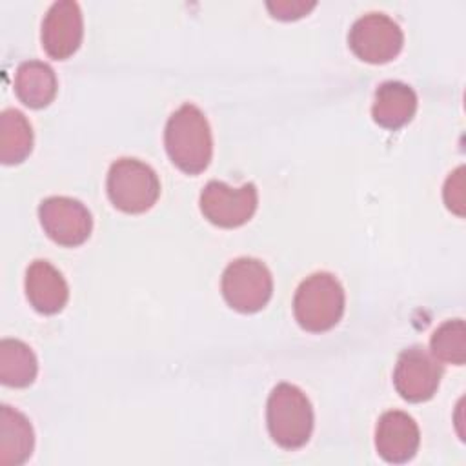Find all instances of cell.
Returning <instances> with one entry per match:
<instances>
[{
  "label": "cell",
  "instance_id": "18",
  "mask_svg": "<svg viewBox=\"0 0 466 466\" xmlns=\"http://www.w3.org/2000/svg\"><path fill=\"white\" fill-rule=\"evenodd\" d=\"M430 353L446 364L462 366L466 362V326L462 319L442 322L430 339Z\"/></svg>",
  "mask_w": 466,
  "mask_h": 466
},
{
  "label": "cell",
  "instance_id": "1",
  "mask_svg": "<svg viewBox=\"0 0 466 466\" xmlns=\"http://www.w3.org/2000/svg\"><path fill=\"white\" fill-rule=\"evenodd\" d=\"M164 146L180 171L202 173L213 157V137L206 115L195 104H182L166 122Z\"/></svg>",
  "mask_w": 466,
  "mask_h": 466
},
{
  "label": "cell",
  "instance_id": "14",
  "mask_svg": "<svg viewBox=\"0 0 466 466\" xmlns=\"http://www.w3.org/2000/svg\"><path fill=\"white\" fill-rule=\"evenodd\" d=\"M35 448V433L29 419L18 410L4 404L0 408V464L20 466Z\"/></svg>",
  "mask_w": 466,
  "mask_h": 466
},
{
  "label": "cell",
  "instance_id": "9",
  "mask_svg": "<svg viewBox=\"0 0 466 466\" xmlns=\"http://www.w3.org/2000/svg\"><path fill=\"white\" fill-rule=\"evenodd\" d=\"M441 377V362L419 344L402 350L393 370L395 390L408 402L430 400L437 393Z\"/></svg>",
  "mask_w": 466,
  "mask_h": 466
},
{
  "label": "cell",
  "instance_id": "3",
  "mask_svg": "<svg viewBox=\"0 0 466 466\" xmlns=\"http://www.w3.org/2000/svg\"><path fill=\"white\" fill-rule=\"evenodd\" d=\"M266 422L271 439L280 448H302L313 431L311 402L299 386L280 382L268 397Z\"/></svg>",
  "mask_w": 466,
  "mask_h": 466
},
{
  "label": "cell",
  "instance_id": "20",
  "mask_svg": "<svg viewBox=\"0 0 466 466\" xmlns=\"http://www.w3.org/2000/svg\"><path fill=\"white\" fill-rule=\"evenodd\" d=\"M315 5H317L315 2H306V0H273L266 4L271 16L279 20H297L308 15Z\"/></svg>",
  "mask_w": 466,
  "mask_h": 466
},
{
  "label": "cell",
  "instance_id": "7",
  "mask_svg": "<svg viewBox=\"0 0 466 466\" xmlns=\"http://www.w3.org/2000/svg\"><path fill=\"white\" fill-rule=\"evenodd\" d=\"M257 204L258 193L251 182L233 187L220 180H209L198 200L204 218L218 228H238L246 224L257 211Z\"/></svg>",
  "mask_w": 466,
  "mask_h": 466
},
{
  "label": "cell",
  "instance_id": "10",
  "mask_svg": "<svg viewBox=\"0 0 466 466\" xmlns=\"http://www.w3.org/2000/svg\"><path fill=\"white\" fill-rule=\"evenodd\" d=\"M84 20L80 5L75 0H58L51 4L42 20V47L55 60L69 58L82 44Z\"/></svg>",
  "mask_w": 466,
  "mask_h": 466
},
{
  "label": "cell",
  "instance_id": "6",
  "mask_svg": "<svg viewBox=\"0 0 466 466\" xmlns=\"http://www.w3.org/2000/svg\"><path fill=\"white\" fill-rule=\"evenodd\" d=\"M348 44L357 58L368 64H386L400 53L404 35L400 25L388 15L368 13L353 22Z\"/></svg>",
  "mask_w": 466,
  "mask_h": 466
},
{
  "label": "cell",
  "instance_id": "17",
  "mask_svg": "<svg viewBox=\"0 0 466 466\" xmlns=\"http://www.w3.org/2000/svg\"><path fill=\"white\" fill-rule=\"evenodd\" d=\"M33 149V129L25 115L18 109H4L0 115V160L2 164H20Z\"/></svg>",
  "mask_w": 466,
  "mask_h": 466
},
{
  "label": "cell",
  "instance_id": "16",
  "mask_svg": "<svg viewBox=\"0 0 466 466\" xmlns=\"http://www.w3.org/2000/svg\"><path fill=\"white\" fill-rule=\"evenodd\" d=\"M38 371V360L33 350L18 339H2L0 342V380L11 388L33 384Z\"/></svg>",
  "mask_w": 466,
  "mask_h": 466
},
{
  "label": "cell",
  "instance_id": "19",
  "mask_svg": "<svg viewBox=\"0 0 466 466\" xmlns=\"http://www.w3.org/2000/svg\"><path fill=\"white\" fill-rule=\"evenodd\" d=\"M464 166H459L457 169H453L446 182H444V189H442V198L446 208L455 213L457 217H464V206H466V197H464Z\"/></svg>",
  "mask_w": 466,
  "mask_h": 466
},
{
  "label": "cell",
  "instance_id": "2",
  "mask_svg": "<svg viewBox=\"0 0 466 466\" xmlns=\"http://www.w3.org/2000/svg\"><path fill=\"white\" fill-rule=\"evenodd\" d=\"M344 306V288L328 271H317L306 277L293 297L295 320L309 333H322L337 326L342 319Z\"/></svg>",
  "mask_w": 466,
  "mask_h": 466
},
{
  "label": "cell",
  "instance_id": "11",
  "mask_svg": "<svg viewBox=\"0 0 466 466\" xmlns=\"http://www.w3.org/2000/svg\"><path fill=\"white\" fill-rule=\"evenodd\" d=\"M420 444L419 426L400 410L384 411L375 426L377 453L391 464H402L415 457Z\"/></svg>",
  "mask_w": 466,
  "mask_h": 466
},
{
  "label": "cell",
  "instance_id": "5",
  "mask_svg": "<svg viewBox=\"0 0 466 466\" xmlns=\"http://www.w3.org/2000/svg\"><path fill=\"white\" fill-rule=\"evenodd\" d=\"M224 300L240 313L262 309L273 293V277L268 266L253 257L229 262L220 280Z\"/></svg>",
  "mask_w": 466,
  "mask_h": 466
},
{
  "label": "cell",
  "instance_id": "13",
  "mask_svg": "<svg viewBox=\"0 0 466 466\" xmlns=\"http://www.w3.org/2000/svg\"><path fill=\"white\" fill-rule=\"evenodd\" d=\"M417 111L415 91L400 80L382 82L373 96L371 116L384 129H399L406 126Z\"/></svg>",
  "mask_w": 466,
  "mask_h": 466
},
{
  "label": "cell",
  "instance_id": "8",
  "mask_svg": "<svg viewBox=\"0 0 466 466\" xmlns=\"http://www.w3.org/2000/svg\"><path fill=\"white\" fill-rule=\"evenodd\" d=\"M38 218L46 235L66 248L84 244L93 229L89 209L71 197H47L38 206Z\"/></svg>",
  "mask_w": 466,
  "mask_h": 466
},
{
  "label": "cell",
  "instance_id": "15",
  "mask_svg": "<svg viewBox=\"0 0 466 466\" xmlns=\"http://www.w3.org/2000/svg\"><path fill=\"white\" fill-rule=\"evenodd\" d=\"M15 93L31 109L46 107L56 95V75L53 67L40 60L22 62L15 73Z\"/></svg>",
  "mask_w": 466,
  "mask_h": 466
},
{
  "label": "cell",
  "instance_id": "4",
  "mask_svg": "<svg viewBox=\"0 0 466 466\" xmlns=\"http://www.w3.org/2000/svg\"><path fill=\"white\" fill-rule=\"evenodd\" d=\"M107 197L124 213H144L160 195V180L151 166L138 158L122 157L107 171Z\"/></svg>",
  "mask_w": 466,
  "mask_h": 466
},
{
  "label": "cell",
  "instance_id": "12",
  "mask_svg": "<svg viewBox=\"0 0 466 466\" xmlns=\"http://www.w3.org/2000/svg\"><path fill=\"white\" fill-rule=\"evenodd\" d=\"M25 295L38 313L55 315L66 306L69 288L62 273L53 264L36 258L25 269Z\"/></svg>",
  "mask_w": 466,
  "mask_h": 466
}]
</instances>
